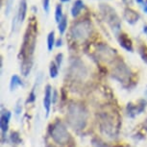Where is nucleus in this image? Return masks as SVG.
Wrapping results in <instances>:
<instances>
[{"instance_id": "f257e3e1", "label": "nucleus", "mask_w": 147, "mask_h": 147, "mask_svg": "<svg viewBox=\"0 0 147 147\" xmlns=\"http://www.w3.org/2000/svg\"><path fill=\"white\" fill-rule=\"evenodd\" d=\"M36 40H37V23L33 18L31 22L28 24V28L25 33L23 43L20 49V55L22 60L32 59L35 50Z\"/></svg>"}, {"instance_id": "f03ea898", "label": "nucleus", "mask_w": 147, "mask_h": 147, "mask_svg": "<svg viewBox=\"0 0 147 147\" xmlns=\"http://www.w3.org/2000/svg\"><path fill=\"white\" fill-rule=\"evenodd\" d=\"M67 120L73 129H84L88 121V113L84 107L78 104H72L68 108Z\"/></svg>"}, {"instance_id": "7ed1b4c3", "label": "nucleus", "mask_w": 147, "mask_h": 147, "mask_svg": "<svg viewBox=\"0 0 147 147\" xmlns=\"http://www.w3.org/2000/svg\"><path fill=\"white\" fill-rule=\"evenodd\" d=\"M91 23L88 20H82L74 24L71 28V35L74 40L84 41L90 36Z\"/></svg>"}, {"instance_id": "20e7f679", "label": "nucleus", "mask_w": 147, "mask_h": 147, "mask_svg": "<svg viewBox=\"0 0 147 147\" xmlns=\"http://www.w3.org/2000/svg\"><path fill=\"white\" fill-rule=\"evenodd\" d=\"M50 134L53 140L59 144H65L69 140V134L66 127L61 121H57L52 125Z\"/></svg>"}, {"instance_id": "39448f33", "label": "nucleus", "mask_w": 147, "mask_h": 147, "mask_svg": "<svg viewBox=\"0 0 147 147\" xmlns=\"http://www.w3.org/2000/svg\"><path fill=\"white\" fill-rule=\"evenodd\" d=\"M99 9H100V12L103 15L104 18L109 23V25L113 29L119 30V28H120V20H119V18L116 15L115 11L107 4H100Z\"/></svg>"}, {"instance_id": "423d86ee", "label": "nucleus", "mask_w": 147, "mask_h": 147, "mask_svg": "<svg viewBox=\"0 0 147 147\" xmlns=\"http://www.w3.org/2000/svg\"><path fill=\"white\" fill-rule=\"evenodd\" d=\"M129 74L130 72L128 70V68L126 67L125 65H123V63H120L119 65L116 66L115 70V74H113V76L115 77L116 79L119 80V81H125V80H128L129 79Z\"/></svg>"}, {"instance_id": "0eeeda50", "label": "nucleus", "mask_w": 147, "mask_h": 147, "mask_svg": "<svg viewBox=\"0 0 147 147\" xmlns=\"http://www.w3.org/2000/svg\"><path fill=\"white\" fill-rule=\"evenodd\" d=\"M10 118H11V113L9 111L2 110L1 120H0V127H1V131H2V138H4L5 134L7 133L8 128H9Z\"/></svg>"}, {"instance_id": "6e6552de", "label": "nucleus", "mask_w": 147, "mask_h": 147, "mask_svg": "<svg viewBox=\"0 0 147 147\" xmlns=\"http://www.w3.org/2000/svg\"><path fill=\"white\" fill-rule=\"evenodd\" d=\"M51 97H52V88L49 85L46 86L45 91H44V98H43V107L46 111V115H49L51 107Z\"/></svg>"}, {"instance_id": "1a4fd4ad", "label": "nucleus", "mask_w": 147, "mask_h": 147, "mask_svg": "<svg viewBox=\"0 0 147 147\" xmlns=\"http://www.w3.org/2000/svg\"><path fill=\"white\" fill-rule=\"evenodd\" d=\"M124 18H125L126 21L130 24H135L137 23L138 18H140V15L136 12V11L132 10L131 8H126L124 10Z\"/></svg>"}, {"instance_id": "9d476101", "label": "nucleus", "mask_w": 147, "mask_h": 147, "mask_svg": "<svg viewBox=\"0 0 147 147\" xmlns=\"http://www.w3.org/2000/svg\"><path fill=\"white\" fill-rule=\"evenodd\" d=\"M118 41L121 47H123L124 49H126L127 51L133 52L134 48H133V42L130 40L129 37L126 34H120L118 37Z\"/></svg>"}, {"instance_id": "9b49d317", "label": "nucleus", "mask_w": 147, "mask_h": 147, "mask_svg": "<svg viewBox=\"0 0 147 147\" xmlns=\"http://www.w3.org/2000/svg\"><path fill=\"white\" fill-rule=\"evenodd\" d=\"M27 13V2L26 0H21L19 3V8H18V22L22 23L23 20L25 19Z\"/></svg>"}, {"instance_id": "f8f14e48", "label": "nucleus", "mask_w": 147, "mask_h": 147, "mask_svg": "<svg viewBox=\"0 0 147 147\" xmlns=\"http://www.w3.org/2000/svg\"><path fill=\"white\" fill-rule=\"evenodd\" d=\"M33 65V59H27V60H22L21 66H20V71L23 76H28V74L31 71Z\"/></svg>"}, {"instance_id": "ddd939ff", "label": "nucleus", "mask_w": 147, "mask_h": 147, "mask_svg": "<svg viewBox=\"0 0 147 147\" xmlns=\"http://www.w3.org/2000/svg\"><path fill=\"white\" fill-rule=\"evenodd\" d=\"M83 8H84V3H83L82 0H76V1L74 2L73 6H72V8H71L72 16H73V18L78 16L80 15V13H81Z\"/></svg>"}, {"instance_id": "4468645a", "label": "nucleus", "mask_w": 147, "mask_h": 147, "mask_svg": "<svg viewBox=\"0 0 147 147\" xmlns=\"http://www.w3.org/2000/svg\"><path fill=\"white\" fill-rule=\"evenodd\" d=\"M22 85V81L20 80V78L18 75H13L11 79V83H10V88L11 90H15L18 86Z\"/></svg>"}, {"instance_id": "2eb2a0df", "label": "nucleus", "mask_w": 147, "mask_h": 147, "mask_svg": "<svg viewBox=\"0 0 147 147\" xmlns=\"http://www.w3.org/2000/svg\"><path fill=\"white\" fill-rule=\"evenodd\" d=\"M66 28H67V16H63V18H62V20L59 22V25H58V29L61 35H63L65 32Z\"/></svg>"}, {"instance_id": "dca6fc26", "label": "nucleus", "mask_w": 147, "mask_h": 147, "mask_svg": "<svg viewBox=\"0 0 147 147\" xmlns=\"http://www.w3.org/2000/svg\"><path fill=\"white\" fill-rule=\"evenodd\" d=\"M54 45H55V32L52 31L49 33L48 38H47V47H48V50L52 51Z\"/></svg>"}, {"instance_id": "f3484780", "label": "nucleus", "mask_w": 147, "mask_h": 147, "mask_svg": "<svg viewBox=\"0 0 147 147\" xmlns=\"http://www.w3.org/2000/svg\"><path fill=\"white\" fill-rule=\"evenodd\" d=\"M63 18V6H62V4H59V5H57L56 10H55V19H56V22L59 23V22L62 20Z\"/></svg>"}, {"instance_id": "a211bd4d", "label": "nucleus", "mask_w": 147, "mask_h": 147, "mask_svg": "<svg viewBox=\"0 0 147 147\" xmlns=\"http://www.w3.org/2000/svg\"><path fill=\"white\" fill-rule=\"evenodd\" d=\"M58 66L55 63H50V67H49V73H50V77L51 78H55L58 75Z\"/></svg>"}, {"instance_id": "6ab92c4d", "label": "nucleus", "mask_w": 147, "mask_h": 147, "mask_svg": "<svg viewBox=\"0 0 147 147\" xmlns=\"http://www.w3.org/2000/svg\"><path fill=\"white\" fill-rule=\"evenodd\" d=\"M11 140L16 144H19L21 142V138L19 137V134L18 132H13L11 134Z\"/></svg>"}, {"instance_id": "aec40b11", "label": "nucleus", "mask_w": 147, "mask_h": 147, "mask_svg": "<svg viewBox=\"0 0 147 147\" xmlns=\"http://www.w3.org/2000/svg\"><path fill=\"white\" fill-rule=\"evenodd\" d=\"M140 54H141V56H142L143 61H145V62L147 63V48H146V47H144V46L141 47V48H140Z\"/></svg>"}, {"instance_id": "412c9836", "label": "nucleus", "mask_w": 147, "mask_h": 147, "mask_svg": "<svg viewBox=\"0 0 147 147\" xmlns=\"http://www.w3.org/2000/svg\"><path fill=\"white\" fill-rule=\"evenodd\" d=\"M136 2H137L138 4H140L141 7H142L143 11L147 13V3L146 1H144V0H136Z\"/></svg>"}, {"instance_id": "4be33fe9", "label": "nucleus", "mask_w": 147, "mask_h": 147, "mask_svg": "<svg viewBox=\"0 0 147 147\" xmlns=\"http://www.w3.org/2000/svg\"><path fill=\"white\" fill-rule=\"evenodd\" d=\"M62 61H63V54L60 53L56 56V63L58 67H60L61 65H62Z\"/></svg>"}, {"instance_id": "5701e85b", "label": "nucleus", "mask_w": 147, "mask_h": 147, "mask_svg": "<svg viewBox=\"0 0 147 147\" xmlns=\"http://www.w3.org/2000/svg\"><path fill=\"white\" fill-rule=\"evenodd\" d=\"M49 3H50V0H43V9L46 13H49Z\"/></svg>"}, {"instance_id": "b1692460", "label": "nucleus", "mask_w": 147, "mask_h": 147, "mask_svg": "<svg viewBox=\"0 0 147 147\" xmlns=\"http://www.w3.org/2000/svg\"><path fill=\"white\" fill-rule=\"evenodd\" d=\"M35 98H36L35 92H34V90H32V92L30 93L29 98H28V100H27V102H29V103H32V102L35 101Z\"/></svg>"}, {"instance_id": "393cba45", "label": "nucleus", "mask_w": 147, "mask_h": 147, "mask_svg": "<svg viewBox=\"0 0 147 147\" xmlns=\"http://www.w3.org/2000/svg\"><path fill=\"white\" fill-rule=\"evenodd\" d=\"M21 112V105H20V100L18 102V104H16V115H18V113H20Z\"/></svg>"}, {"instance_id": "a878e982", "label": "nucleus", "mask_w": 147, "mask_h": 147, "mask_svg": "<svg viewBox=\"0 0 147 147\" xmlns=\"http://www.w3.org/2000/svg\"><path fill=\"white\" fill-rule=\"evenodd\" d=\"M62 45V40H59L57 41V43H56V46H61Z\"/></svg>"}, {"instance_id": "bb28decb", "label": "nucleus", "mask_w": 147, "mask_h": 147, "mask_svg": "<svg viewBox=\"0 0 147 147\" xmlns=\"http://www.w3.org/2000/svg\"><path fill=\"white\" fill-rule=\"evenodd\" d=\"M143 32H144V33H145V34L147 35V25L143 27Z\"/></svg>"}, {"instance_id": "cd10ccee", "label": "nucleus", "mask_w": 147, "mask_h": 147, "mask_svg": "<svg viewBox=\"0 0 147 147\" xmlns=\"http://www.w3.org/2000/svg\"><path fill=\"white\" fill-rule=\"evenodd\" d=\"M123 2H125V3H128V2L130 1V0H122Z\"/></svg>"}, {"instance_id": "c85d7f7f", "label": "nucleus", "mask_w": 147, "mask_h": 147, "mask_svg": "<svg viewBox=\"0 0 147 147\" xmlns=\"http://www.w3.org/2000/svg\"><path fill=\"white\" fill-rule=\"evenodd\" d=\"M62 2H68V1H70V0H61Z\"/></svg>"}, {"instance_id": "c756f323", "label": "nucleus", "mask_w": 147, "mask_h": 147, "mask_svg": "<svg viewBox=\"0 0 147 147\" xmlns=\"http://www.w3.org/2000/svg\"><path fill=\"white\" fill-rule=\"evenodd\" d=\"M47 147H55V146H54V145H48Z\"/></svg>"}, {"instance_id": "7c9ffc66", "label": "nucleus", "mask_w": 147, "mask_h": 147, "mask_svg": "<svg viewBox=\"0 0 147 147\" xmlns=\"http://www.w3.org/2000/svg\"><path fill=\"white\" fill-rule=\"evenodd\" d=\"M146 3H147V0H146Z\"/></svg>"}]
</instances>
